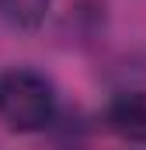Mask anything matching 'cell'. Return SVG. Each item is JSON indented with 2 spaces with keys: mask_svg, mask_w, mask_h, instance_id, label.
I'll list each match as a JSON object with an SVG mask.
<instances>
[{
  "mask_svg": "<svg viewBox=\"0 0 146 150\" xmlns=\"http://www.w3.org/2000/svg\"><path fill=\"white\" fill-rule=\"evenodd\" d=\"M59 115L56 84L42 70L11 67L0 74V122L18 136H35L52 129Z\"/></svg>",
  "mask_w": 146,
  "mask_h": 150,
  "instance_id": "1",
  "label": "cell"
},
{
  "mask_svg": "<svg viewBox=\"0 0 146 150\" xmlns=\"http://www.w3.org/2000/svg\"><path fill=\"white\" fill-rule=\"evenodd\" d=\"M52 0H0V18L18 32H35L49 18Z\"/></svg>",
  "mask_w": 146,
  "mask_h": 150,
  "instance_id": "3",
  "label": "cell"
},
{
  "mask_svg": "<svg viewBox=\"0 0 146 150\" xmlns=\"http://www.w3.org/2000/svg\"><path fill=\"white\" fill-rule=\"evenodd\" d=\"M105 122L115 136L129 143H146V91H122L105 108Z\"/></svg>",
  "mask_w": 146,
  "mask_h": 150,
  "instance_id": "2",
  "label": "cell"
}]
</instances>
